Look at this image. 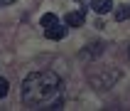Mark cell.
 Segmentation results:
<instances>
[{
    "label": "cell",
    "instance_id": "6da1fadb",
    "mask_svg": "<svg viewBox=\"0 0 130 111\" xmlns=\"http://www.w3.org/2000/svg\"><path fill=\"white\" fill-rule=\"evenodd\" d=\"M61 79L54 72H32L22 84V101L25 104H42L59 94Z\"/></svg>",
    "mask_w": 130,
    "mask_h": 111
},
{
    "label": "cell",
    "instance_id": "7a4b0ae2",
    "mask_svg": "<svg viewBox=\"0 0 130 111\" xmlns=\"http://www.w3.org/2000/svg\"><path fill=\"white\" fill-rule=\"evenodd\" d=\"M118 77H120V72H118V69H110V67H98V72H88V81H91V87L98 89V91L110 89L118 81Z\"/></svg>",
    "mask_w": 130,
    "mask_h": 111
},
{
    "label": "cell",
    "instance_id": "3957f363",
    "mask_svg": "<svg viewBox=\"0 0 130 111\" xmlns=\"http://www.w3.org/2000/svg\"><path fill=\"white\" fill-rule=\"evenodd\" d=\"M84 20H86V13H84V10H71V13H66V17H64V22L69 27H81Z\"/></svg>",
    "mask_w": 130,
    "mask_h": 111
},
{
    "label": "cell",
    "instance_id": "277c9868",
    "mask_svg": "<svg viewBox=\"0 0 130 111\" xmlns=\"http://www.w3.org/2000/svg\"><path fill=\"white\" fill-rule=\"evenodd\" d=\"M110 7H113V0H91V10H93L96 15L110 13Z\"/></svg>",
    "mask_w": 130,
    "mask_h": 111
},
{
    "label": "cell",
    "instance_id": "5b68a950",
    "mask_svg": "<svg viewBox=\"0 0 130 111\" xmlns=\"http://www.w3.org/2000/svg\"><path fill=\"white\" fill-rule=\"evenodd\" d=\"M44 35L49 37V40H64V37H66V27L57 22V25H52V27H47V32H44Z\"/></svg>",
    "mask_w": 130,
    "mask_h": 111
},
{
    "label": "cell",
    "instance_id": "8992f818",
    "mask_svg": "<svg viewBox=\"0 0 130 111\" xmlns=\"http://www.w3.org/2000/svg\"><path fill=\"white\" fill-rule=\"evenodd\" d=\"M59 22V17L54 13H44L42 15V27H52V25H57Z\"/></svg>",
    "mask_w": 130,
    "mask_h": 111
},
{
    "label": "cell",
    "instance_id": "52a82bcc",
    "mask_svg": "<svg viewBox=\"0 0 130 111\" xmlns=\"http://www.w3.org/2000/svg\"><path fill=\"white\" fill-rule=\"evenodd\" d=\"M130 17V7L128 5H118V10H116V20L118 22H123V20H128Z\"/></svg>",
    "mask_w": 130,
    "mask_h": 111
},
{
    "label": "cell",
    "instance_id": "ba28073f",
    "mask_svg": "<svg viewBox=\"0 0 130 111\" xmlns=\"http://www.w3.org/2000/svg\"><path fill=\"white\" fill-rule=\"evenodd\" d=\"M103 44H88V50H84V57H91V54H101Z\"/></svg>",
    "mask_w": 130,
    "mask_h": 111
},
{
    "label": "cell",
    "instance_id": "9c48e42d",
    "mask_svg": "<svg viewBox=\"0 0 130 111\" xmlns=\"http://www.w3.org/2000/svg\"><path fill=\"white\" fill-rule=\"evenodd\" d=\"M7 89H10L7 79H3V77H0V96H7Z\"/></svg>",
    "mask_w": 130,
    "mask_h": 111
},
{
    "label": "cell",
    "instance_id": "30bf717a",
    "mask_svg": "<svg viewBox=\"0 0 130 111\" xmlns=\"http://www.w3.org/2000/svg\"><path fill=\"white\" fill-rule=\"evenodd\" d=\"M15 0H0V5H12Z\"/></svg>",
    "mask_w": 130,
    "mask_h": 111
},
{
    "label": "cell",
    "instance_id": "8fae6325",
    "mask_svg": "<svg viewBox=\"0 0 130 111\" xmlns=\"http://www.w3.org/2000/svg\"><path fill=\"white\" fill-rule=\"evenodd\" d=\"M128 57H130V47H128Z\"/></svg>",
    "mask_w": 130,
    "mask_h": 111
}]
</instances>
